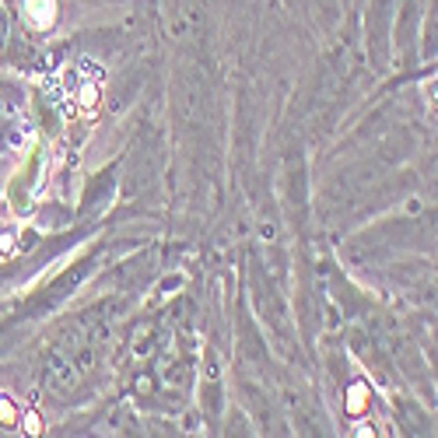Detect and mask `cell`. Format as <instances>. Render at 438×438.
I'll use <instances>...</instances> for the list:
<instances>
[{
    "label": "cell",
    "mask_w": 438,
    "mask_h": 438,
    "mask_svg": "<svg viewBox=\"0 0 438 438\" xmlns=\"http://www.w3.org/2000/svg\"><path fill=\"white\" fill-rule=\"evenodd\" d=\"M56 18H60V0H25V22L35 32L53 29Z\"/></svg>",
    "instance_id": "cell-1"
},
{
    "label": "cell",
    "mask_w": 438,
    "mask_h": 438,
    "mask_svg": "<svg viewBox=\"0 0 438 438\" xmlns=\"http://www.w3.org/2000/svg\"><path fill=\"white\" fill-rule=\"evenodd\" d=\"M368 403H372L368 382H365V379H355V382L347 386V414H350V417H362V414L368 410Z\"/></svg>",
    "instance_id": "cell-2"
},
{
    "label": "cell",
    "mask_w": 438,
    "mask_h": 438,
    "mask_svg": "<svg viewBox=\"0 0 438 438\" xmlns=\"http://www.w3.org/2000/svg\"><path fill=\"white\" fill-rule=\"evenodd\" d=\"M22 424H25V431H29V435H42V417H39V410H25Z\"/></svg>",
    "instance_id": "cell-3"
},
{
    "label": "cell",
    "mask_w": 438,
    "mask_h": 438,
    "mask_svg": "<svg viewBox=\"0 0 438 438\" xmlns=\"http://www.w3.org/2000/svg\"><path fill=\"white\" fill-rule=\"evenodd\" d=\"M18 421V410H15V403L8 400V396H0V424H15Z\"/></svg>",
    "instance_id": "cell-4"
},
{
    "label": "cell",
    "mask_w": 438,
    "mask_h": 438,
    "mask_svg": "<svg viewBox=\"0 0 438 438\" xmlns=\"http://www.w3.org/2000/svg\"><path fill=\"white\" fill-rule=\"evenodd\" d=\"M355 435H358V438H372V435H375V428L365 421V424H355Z\"/></svg>",
    "instance_id": "cell-5"
},
{
    "label": "cell",
    "mask_w": 438,
    "mask_h": 438,
    "mask_svg": "<svg viewBox=\"0 0 438 438\" xmlns=\"http://www.w3.org/2000/svg\"><path fill=\"white\" fill-rule=\"evenodd\" d=\"M428 95H431V106L438 109V81H431V88H428Z\"/></svg>",
    "instance_id": "cell-6"
}]
</instances>
